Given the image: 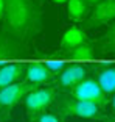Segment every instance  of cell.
I'll list each match as a JSON object with an SVG mask.
<instances>
[{
  "mask_svg": "<svg viewBox=\"0 0 115 122\" xmlns=\"http://www.w3.org/2000/svg\"><path fill=\"white\" fill-rule=\"evenodd\" d=\"M87 11H89V3L86 0H68L67 2V14L75 22H81L83 19H86Z\"/></svg>",
  "mask_w": 115,
  "mask_h": 122,
  "instance_id": "4fadbf2b",
  "label": "cell"
},
{
  "mask_svg": "<svg viewBox=\"0 0 115 122\" xmlns=\"http://www.w3.org/2000/svg\"><path fill=\"white\" fill-rule=\"evenodd\" d=\"M87 41V36H86V31L79 27H70L67 31L62 35V39H61V47L64 50L70 52L73 50L75 47L81 46L83 42Z\"/></svg>",
  "mask_w": 115,
  "mask_h": 122,
  "instance_id": "30bf717a",
  "label": "cell"
},
{
  "mask_svg": "<svg viewBox=\"0 0 115 122\" xmlns=\"http://www.w3.org/2000/svg\"><path fill=\"white\" fill-rule=\"evenodd\" d=\"M97 81L106 94L115 92V66H104L97 71Z\"/></svg>",
  "mask_w": 115,
  "mask_h": 122,
  "instance_id": "7c38bea8",
  "label": "cell"
},
{
  "mask_svg": "<svg viewBox=\"0 0 115 122\" xmlns=\"http://www.w3.org/2000/svg\"><path fill=\"white\" fill-rule=\"evenodd\" d=\"M56 97V88H36L25 97V108L30 119L34 121L39 114H42Z\"/></svg>",
  "mask_w": 115,
  "mask_h": 122,
  "instance_id": "3957f363",
  "label": "cell"
},
{
  "mask_svg": "<svg viewBox=\"0 0 115 122\" xmlns=\"http://www.w3.org/2000/svg\"><path fill=\"white\" fill-rule=\"evenodd\" d=\"M95 55H97L95 47L90 42H87V41L68 52V56L73 58V60H93Z\"/></svg>",
  "mask_w": 115,
  "mask_h": 122,
  "instance_id": "5bb4252c",
  "label": "cell"
},
{
  "mask_svg": "<svg viewBox=\"0 0 115 122\" xmlns=\"http://www.w3.org/2000/svg\"><path fill=\"white\" fill-rule=\"evenodd\" d=\"M72 97H75L78 100L95 103L101 108L109 102L107 94L103 91V88L100 86V83L97 81V78H84L81 83L73 86L72 88Z\"/></svg>",
  "mask_w": 115,
  "mask_h": 122,
  "instance_id": "277c9868",
  "label": "cell"
},
{
  "mask_svg": "<svg viewBox=\"0 0 115 122\" xmlns=\"http://www.w3.org/2000/svg\"><path fill=\"white\" fill-rule=\"evenodd\" d=\"M20 53H22V44H19L5 31H0V60L16 58Z\"/></svg>",
  "mask_w": 115,
  "mask_h": 122,
  "instance_id": "8fae6325",
  "label": "cell"
},
{
  "mask_svg": "<svg viewBox=\"0 0 115 122\" xmlns=\"http://www.w3.org/2000/svg\"><path fill=\"white\" fill-rule=\"evenodd\" d=\"M36 85H31L28 81H17L9 86L0 88V108H13L16 103L25 99L33 89H36Z\"/></svg>",
  "mask_w": 115,
  "mask_h": 122,
  "instance_id": "8992f818",
  "label": "cell"
},
{
  "mask_svg": "<svg viewBox=\"0 0 115 122\" xmlns=\"http://www.w3.org/2000/svg\"><path fill=\"white\" fill-rule=\"evenodd\" d=\"M111 105H112V110H114V116H115V92L112 94V99H111Z\"/></svg>",
  "mask_w": 115,
  "mask_h": 122,
  "instance_id": "d6986e66",
  "label": "cell"
},
{
  "mask_svg": "<svg viewBox=\"0 0 115 122\" xmlns=\"http://www.w3.org/2000/svg\"><path fill=\"white\" fill-rule=\"evenodd\" d=\"M58 114L61 117H83V119H101V107L90 102L78 100L75 97H64L58 103Z\"/></svg>",
  "mask_w": 115,
  "mask_h": 122,
  "instance_id": "7a4b0ae2",
  "label": "cell"
},
{
  "mask_svg": "<svg viewBox=\"0 0 115 122\" xmlns=\"http://www.w3.org/2000/svg\"><path fill=\"white\" fill-rule=\"evenodd\" d=\"M45 66L48 67V71H50L54 77H56L59 72H62V71H64V67H65V64L62 63V61H47Z\"/></svg>",
  "mask_w": 115,
  "mask_h": 122,
  "instance_id": "e0dca14e",
  "label": "cell"
},
{
  "mask_svg": "<svg viewBox=\"0 0 115 122\" xmlns=\"http://www.w3.org/2000/svg\"><path fill=\"white\" fill-rule=\"evenodd\" d=\"M104 122H115V116H114V114H112V116H109V117L106 119Z\"/></svg>",
  "mask_w": 115,
  "mask_h": 122,
  "instance_id": "ffe728a7",
  "label": "cell"
},
{
  "mask_svg": "<svg viewBox=\"0 0 115 122\" xmlns=\"http://www.w3.org/2000/svg\"><path fill=\"white\" fill-rule=\"evenodd\" d=\"M3 31L25 46L39 35L42 16L33 0H3Z\"/></svg>",
  "mask_w": 115,
  "mask_h": 122,
  "instance_id": "6da1fadb",
  "label": "cell"
},
{
  "mask_svg": "<svg viewBox=\"0 0 115 122\" xmlns=\"http://www.w3.org/2000/svg\"><path fill=\"white\" fill-rule=\"evenodd\" d=\"M33 122H62L61 116L56 114V113H48V111H44L42 114H39Z\"/></svg>",
  "mask_w": 115,
  "mask_h": 122,
  "instance_id": "2e32d148",
  "label": "cell"
},
{
  "mask_svg": "<svg viewBox=\"0 0 115 122\" xmlns=\"http://www.w3.org/2000/svg\"><path fill=\"white\" fill-rule=\"evenodd\" d=\"M87 78V67L83 64H72L56 75V88H73Z\"/></svg>",
  "mask_w": 115,
  "mask_h": 122,
  "instance_id": "52a82bcc",
  "label": "cell"
},
{
  "mask_svg": "<svg viewBox=\"0 0 115 122\" xmlns=\"http://www.w3.org/2000/svg\"><path fill=\"white\" fill-rule=\"evenodd\" d=\"M3 13H5V3L3 0H0V20H3Z\"/></svg>",
  "mask_w": 115,
  "mask_h": 122,
  "instance_id": "ac0fdd59",
  "label": "cell"
},
{
  "mask_svg": "<svg viewBox=\"0 0 115 122\" xmlns=\"http://www.w3.org/2000/svg\"><path fill=\"white\" fill-rule=\"evenodd\" d=\"M51 2H54V3H59V5H61V3H67L68 0H51Z\"/></svg>",
  "mask_w": 115,
  "mask_h": 122,
  "instance_id": "44dd1931",
  "label": "cell"
},
{
  "mask_svg": "<svg viewBox=\"0 0 115 122\" xmlns=\"http://www.w3.org/2000/svg\"><path fill=\"white\" fill-rule=\"evenodd\" d=\"M53 74L48 71V67L42 63H33V64H27L25 74H23V81H28L31 85H45L47 81H50L53 78Z\"/></svg>",
  "mask_w": 115,
  "mask_h": 122,
  "instance_id": "ba28073f",
  "label": "cell"
},
{
  "mask_svg": "<svg viewBox=\"0 0 115 122\" xmlns=\"http://www.w3.org/2000/svg\"><path fill=\"white\" fill-rule=\"evenodd\" d=\"M103 47L106 50H115V22L111 25V28L106 31L103 38Z\"/></svg>",
  "mask_w": 115,
  "mask_h": 122,
  "instance_id": "9a60e30c",
  "label": "cell"
},
{
  "mask_svg": "<svg viewBox=\"0 0 115 122\" xmlns=\"http://www.w3.org/2000/svg\"><path fill=\"white\" fill-rule=\"evenodd\" d=\"M87 3H90V5H95V3H98V2H101V0H86Z\"/></svg>",
  "mask_w": 115,
  "mask_h": 122,
  "instance_id": "7402d4cb",
  "label": "cell"
},
{
  "mask_svg": "<svg viewBox=\"0 0 115 122\" xmlns=\"http://www.w3.org/2000/svg\"><path fill=\"white\" fill-rule=\"evenodd\" d=\"M27 64L22 63H11L0 67V88L9 86L13 83H17V80L25 74Z\"/></svg>",
  "mask_w": 115,
  "mask_h": 122,
  "instance_id": "9c48e42d",
  "label": "cell"
},
{
  "mask_svg": "<svg viewBox=\"0 0 115 122\" xmlns=\"http://www.w3.org/2000/svg\"><path fill=\"white\" fill-rule=\"evenodd\" d=\"M115 22V0H101L93 5L90 16L86 20L87 28H98Z\"/></svg>",
  "mask_w": 115,
  "mask_h": 122,
  "instance_id": "5b68a950",
  "label": "cell"
}]
</instances>
